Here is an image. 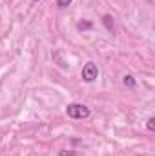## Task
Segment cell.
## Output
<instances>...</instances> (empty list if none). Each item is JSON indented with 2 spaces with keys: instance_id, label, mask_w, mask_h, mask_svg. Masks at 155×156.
<instances>
[{
  "instance_id": "6da1fadb",
  "label": "cell",
  "mask_w": 155,
  "mask_h": 156,
  "mask_svg": "<svg viewBox=\"0 0 155 156\" xmlns=\"http://www.w3.org/2000/svg\"><path fill=\"white\" fill-rule=\"evenodd\" d=\"M66 113L70 118H75V120H82V118H88L91 113H89V107L82 105V104H70L66 107Z\"/></svg>"
},
{
  "instance_id": "7a4b0ae2",
  "label": "cell",
  "mask_w": 155,
  "mask_h": 156,
  "mask_svg": "<svg viewBox=\"0 0 155 156\" xmlns=\"http://www.w3.org/2000/svg\"><path fill=\"white\" fill-rule=\"evenodd\" d=\"M99 76V69H97V66L93 64V62H88L84 67H82V80L84 82H95Z\"/></svg>"
},
{
  "instance_id": "3957f363",
  "label": "cell",
  "mask_w": 155,
  "mask_h": 156,
  "mask_svg": "<svg viewBox=\"0 0 155 156\" xmlns=\"http://www.w3.org/2000/svg\"><path fill=\"white\" fill-rule=\"evenodd\" d=\"M102 24L106 26L108 31H112V33L115 31V24H113V18H112L110 15H104V16H102Z\"/></svg>"
},
{
  "instance_id": "277c9868",
  "label": "cell",
  "mask_w": 155,
  "mask_h": 156,
  "mask_svg": "<svg viewBox=\"0 0 155 156\" xmlns=\"http://www.w3.org/2000/svg\"><path fill=\"white\" fill-rule=\"evenodd\" d=\"M124 85H128V87H135V78L131 76V75H126V76H124Z\"/></svg>"
},
{
  "instance_id": "5b68a950",
  "label": "cell",
  "mask_w": 155,
  "mask_h": 156,
  "mask_svg": "<svg viewBox=\"0 0 155 156\" xmlns=\"http://www.w3.org/2000/svg\"><path fill=\"white\" fill-rule=\"evenodd\" d=\"M71 2H73V0H57V5H59V7H68Z\"/></svg>"
},
{
  "instance_id": "8992f818",
  "label": "cell",
  "mask_w": 155,
  "mask_h": 156,
  "mask_svg": "<svg viewBox=\"0 0 155 156\" xmlns=\"http://www.w3.org/2000/svg\"><path fill=\"white\" fill-rule=\"evenodd\" d=\"M146 127H148V131H155V118H148Z\"/></svg>"
},
{
  "instance_id": "52a82bcc",
  "label": "cell",
  "mask_w": 155,
  "mask_h": 156,
  "mask_svg": "<svg viewBox=\"0 0 155 156\" xmlns=\"http://www.w3.org/2000/svg\"><path fill=\"white\" fill-rule=\"evenodd\" d=\"M91 26H93L91 22H80V24H78V29H89Z\"/></svg>"
},
{
  "instance_id": "ba28073f",
  "label": "cell",
  "mask_w": 155,
  "mask_h": 156,
  "mask_svg": "<svg viewBox=\"0 0 155 156\" xmlns=\"http://www.w3.org/2000/svg\"><path fill=\"white\" fill-rule=\"evenodd\" d=\"M77 153H66V151H60L59 153V156H75Z\"/></svg>"
},
{
  "instance_id": "9c48e42d",
  "label": "cell",
  "mask_w": 155,
  "mask_h": 156,
  "mask_svg": "<svg viewBox=\"0 0 155 156\" xmlns=\"http://www.w3.org/2000/svg\"><path fill=\"white\" fill-rule=\"evenodd\" d=\"M33 2H40V0H33Z\"/></svg>"
}]
</instances>
